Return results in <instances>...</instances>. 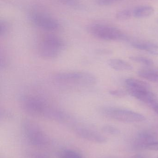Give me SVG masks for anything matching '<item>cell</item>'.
<instances>
[{
  "instance_id": "cell-1",
  "label": "cell",
  "mask_w": 158,
  "mask_h": 158,
  "mask_svg": "<svg viewBox=\"0 0 158 158\" xmlns=\"http://www.w3.org/2000/svg\"><path fill=\"white\" fill-rule=\"evenodd\" d=\"M54 80L61 85L67 86H91L96 83L93 74L82 71L62 72L55 75Z\"/></svg>"
},
{
  "instance_id": "cell-2",
  "label": "cell",
  "mask_w": 158,
  "mask_h": 158,
  "mask_svg": "<svg viewBox=\"0 0 158 158\" xmlns=\"http://www.w3.org/2000/svg\"><path fill=\"white\" fill-rule=\"evenodd\" d=\"M22 129L26 140L32 145L38 147H44L50 144L49 136L34 122L25 120L22 123Z\"/></svg>"
},
{
  "instance_id": "cell-3",
  "label": "cell",
  "mask_w": 158,
  "mask_h": 158,
  "mask_svg": "<svg viewBox=\"0 0 158 158\" xmlns=\"http://www.w3.org/2000/svg\"><path fill=\"white\" fill-rule=\"evenodd\" d=\"M87 31L95 38L104 40H123L127 39L126 35L119 29L102 23L90 24L87 26Z\"/></svg>"
},
{
  "instance_id": "cell-4",
  "label": "cell",
  "mask_w": 158,
  "mask_h": 158,
  "mask_svg": "<svg viewBox=\"0 0 158 158\" xmlns=\"http://www.w3.org/2000/svg\"><path fill=\"white\" fill-rule=\"evenodd\" d=\"M65 47V44L61 39L53 35L45 36L39 44L38 52L42 57L53 59L59 56Z\"/></svg>"
},
{
  "instance_id": "cell-5",
  "label": "cell",
  "mask_w": 158,
  "mask_h": 158,
  "mask_svg": "<svg viewBox=\"0 0 158 158\" xmlns=\"http://www.w3.org/2000/svg\"><path fill=\"white\" fill-rule=\"evenodd\" d=\"M103 115L118 121L126 123L142 122L146 118L140 113L129 110L113 107H105L101 109Z\"/></svg>"
},
{
  "instance_id": "cell-6",
  "label": "cell",
  "mask_w": 158,
  "mask_h": 158,
  "mask_svg": "<svg viewBox=\"0 0 158 158\" xmlns=\"http://www.w3.org/2000/svg\"><path fill=\"white\" fill-rule=\"evenodd\" d=\"M22 106L23 109L28 114L41 117H43L49 106L42 98L34 95H28L23 98Z\"/></svg>"
},
{
  "instance_id": "cell-7",
  "label": "cell",
  "mask_w": 158,
  "mask_h": 158,
  "mask_svg": "<svg viewBox=\"0 0 158 158\" xmlns=\"http://www.w3.org/2000/svg\"><path fill=\"white\" fill-rule=\"evenodd\" d=\"M29 18L32 24L45 30L53 31L59 27V22L56 19L42 12H31Z\"/></svg>"
},
{
  "instance_id": "cell-8",
  "label": "cell",
  "mask_w": 158,
  "mask_h": 158,
  "mask_svg": "<svg viewBox=\"0 0 158 158\" xmlns=\"http://www.w3.org/2000/svg\"><path fill=\"white\" fill-rule=\"evenodd\" d=\"M76 133L81 138L98 143H104L106 142V138L99 133L90 128L82 126L74 127Z\"/></svg>"
},
{
  "instance_id": "cell-9",
  "label": "cell",
  "mask_w": 158,
  "mask_h": 158,
  "mask_svg": "<svg viewBox=\"0 0 158 158\" xmlns=\"http://www.w3.org/2000/svg\"><path fill=\"white\" fill-rule=\"evenodd\" d=\"M127 91L130 95L135 98L148 104L149 106H152L158 101L156 96L150 89H132L127 90Z\"/></svg>"
},
{
  "instance_id": "cell-10",
  "label": "cell",
  "mask_w": 158,
  "mask_h": 158,
  "mask_svg": "<svg viewBox=\"0 0 158 158\" xmlns=\"http://www.w3.org/2000/svg\"><path fill=\"white\" fill-rule=\"evenodd\" d=\"M132 45L134 48L141 51H145L153 55L158 56V44L146 41L133 42Z\"/></svg>"
},
{
  "instance_id": "cell-11",
  "label": "cell",
  "mask_w": 158,
  "mask_h": 158,
  "mask_svg": "<svg viewBox=\"0 0 158 158\" xmlns=\"http://www.w3.org/2000/svg\"><path fill=\"white\" fill-rule=\"evenodd\" d=\"M107 64L111 68L117 71H130L133 69L130 63L122 59H110L108 61Z\"/></svg>"
},
{
  "instance_id": "cell-12",
  "label": "cell",
  "mask_w": 158,
  "mask_h": 158,
  "mask_svg": "<svg viewBox=\"0 0 158 158\" xmlns=\"http://www.w3.org/2000/svg\"><path fill=\"white\" fill-rule=\"evenodd\" d=\"M127 90L131 89H150V86L148 83L139 79L129 78L125 81Z\"/></svg>"
},
{
  "instance_id": "cell-13",
  "label": "cell",
  "mask_w": 158,
  "mask_h": 158,
  "mask_svg": "<svg viewBox=\"0 0 158 158\" xmlns=\"http://www.w3.org/2000/svg\"><path fill=\"white\" fill-rule=\"evenodd\" d=\"M154 12V8L150 6H140L133 10V16L136 18L148 17L152 15Z\"/></svg>"
},
{
  "instance_id": "cell-14",
  "label": "cell",
  "mask_w": 158,
  "mask_h": 158,
  "mask_svg": "<svg viewBox=\"0 0 158 158\" xmlns=\"http://www.w3.org/2000/svg\"><path fill=\"white\" fill-rule=\"evenodd\" d=\"M138 75L141 77L149 81L158 83V73L148 69H142L138 72Z\"/></svg>"
},
{
  "instance_id": "cell-15",
  "label": "cell",
  "mask_w": 158,
  "mask_h": 158,
  "mask_svg": "<svg viewBox=\"0 0 158 158\" xmlns=\"http://www.w3.org/2000/svg\"><path fill=\"white\" fill-rule=\"evenodd\" d=\"M58 156L59 158H85L80 153L70 149L62 150Z\"/></svg>"
},
{
  "instance_id": "cell-16",
  "label": "cell",
  "mask_w": 158,
  "mask_h": 158,
  "mask_svg": "<svg viewBox=\"0 0 158 158\" xmlns=\"http://www.w3.org/2000/svg\"><path fill=\"white\" fill-rule=\"evenodd\" d=\"M131 60L134 62L146 66H152L154 64V62L151 59L142 56H132L130 57Z\"/></svg>"
},
{
  "instance_id": "cell-17",
  "label": "cell",
  "mask_w": 158,
  "mask_h": 158,
  "mask_svg": "<svg viewBox=\"0 0 158 158\" xmlns=\"http://www.w3.org/2000/svg\"><path fill=\"white\" fill-rule=\"evenodd\" d=\"M132 16H133V11H131L130 9L122 10L117 13L116 15V19L122 21L128 20Z\"/></svg>"
},
{
  "instance_id": "cell-18",
  "label": "cell",
  "mask_w": 158,
  "mask_h": 158,
  "mask_svg": "<svg viewBox=\"0 0 158 158\" xmlns=\"http://www.w3.org/2000/svg\"><path fill=\"white\" fill-rule=\"evenodd\" d=\"M9 26L6 21L1 20L0 21V35L1 37L5 36L9 30Z\"/></svg>"
},
{
  "instance_id": "cell-19",
  "label": "cell",
  "mask_w": 158,
  "mask_h": 158,
  "mask_svg": "<svg viewBox=\"0 0 158 158\" xmlns=\"http://www.w3.org/2000/svg\"><path fill=\"white\" fill-rule=\"evenodd\" d=\"M27 158H51L43 153L38 152H28L25 154Z\"/></svg>"
},
{
  "instance_id": "cell-20",
  "label": "cell",
  "mask_w": 158,
  "mask_h": 158,
  "mask_svg": "<svg viewBox=\"0 0 158 158\" xmlns=\"http://www.w3.org/2000/svg\"><path fill=\"white\" fill-rule=\"evenodd\" d=\"M104 132L110 135H117L119 133V131L116 127L111 125H105L102 128Z\"/></svg>"
},
{
  "instance_id": "cell-21",
  "label": "cell",
  "mask_w": 158,
  "mask_h": 158,
  "mask_svg": "<svg viewBox=\"0 0 158 158\" xmlns=\"http://www.w3.org/2000/svg\"><path fill=\"white\" fill-rule=\"evenodd\" d=\"M59 2L66 5L73 7H79L80 3L79 0H58Z\"/></svg>"
},
{
  "instance_id": "cell-22",
  "label": "cell",
  "mask_w": 158,
  "mask_h": 158,
  "mask_svg": "<svg viewBox=\"0 0 158 158\" xmlns=\"http://www.w3.org/2000/svg\"><path fill=\"white\" fill-rule=\"evenodd\" d=\"M120 0H96L98 5L102 6H109L116 3Z\"/></svg>"
},
{
  "instance_id": "cell-23",
  "label": "cell",
  "mask_w": 158,
  "mask_h": 158,
  "mask_svg": "<svg viewBox=\"0 0 158 158\" xmlns=\"http://www.w3.org/2000/svg\"><path fill=\"white\" fill-rule=\"evenodd\" d=\"M144 148L147 150L158 151V142H153L148 143L146 144Z\"/></svg>"
},
{
  "instance_id": "cell-24",
  "label": "cell",
  "mask_w": 158,
  "mask_h": 158,
  "mask_svg": "<svg viewBox=\"0 0 158 158\" xmlns=\"http://www.w3.org/2000/svg\"><path fill=\"white\" fill-rule=\"evenodd\" d=\"M109 93L111 95L116 97H123L125 96L126 94L124 91L121 90H117V89L110 90L109 91Z\"/></svg>"
},
{
  "instance_id": "cell-25",
  "label": "cell",
  "mask_w": 158,
  "mask_h": 158,
  "mask_svg": "<svg viewBox=\"0 0 158 158\" xmlns=\"http://www.w3.org/2000/svg\"><path fill=\"white\" fill-rule=\"evenodd\" d=\"M151 107L158 115V101L151 106Z\"/></svg>"
},
{
  "instance_id": "cell-26",
  "label": "cell",
  "mask_w": 158,
  "mask_h": 158,
  "mask_svg": "<svg viewBox=\"0 0 158 158\" xmlns=\"http://www.w3.org/2000/svg\"><path fill=\"white\" fill-rule=\"evenodd\" d=\"M157 22H158V20H157Z\"/></svg>"
},
{
  "instance_id": "cell-27",
  "label": "cell",
  "mask_w": 158,
  "mask_h": 158,
  "mask_svg": "<svg viewBox=\"0 0 158 158\" xmlns=\"http://www.w3.org/2000/svg\"></svg>"
}]
</instances>
